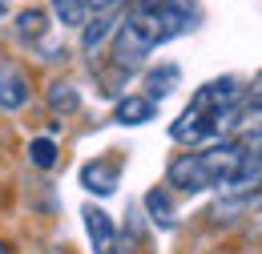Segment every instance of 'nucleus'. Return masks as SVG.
<instances>
[{
	"mask_svg": "<svg viewBox=\"0 0 262 254\" xmlns=\"http://www.w3.org/2000/svg\"><path fill=\"white\" fill-rule=\"evenodd\" d=\"M246 161V150L242 141H214L206 150H194V154H182V158L169 165V186L178 190H214V186H226L230 178L242 170Z\"/></svg>",
	"mask_w": 262,
	"mask_h": 254,
	"instance_id": "nucleus-1",
	"label": "nucleus"
},
{
	"mask_svg": "<svg viewBox=\"0 0 262 254\" xmlns=\"http://www.w3.org/2000/svg\"><path fill=\"white\" fill-rule=\"evenodd\" d=\"M113 32H117V40H113L117 65H141L145 57H149V53H154V45L145 40V32L137 29V25H133L129 16H125V20H121V25H117Z\"/></svg>",
	"mask_w": 262,
	"mask_h": 254,
	"instance_id": "nucleus-2",
	"label": "nucleus"
},
{
	"mask_svg": "<svg viewBox=\"0 0 262 254\" xmlns=\"http://www.w3.org/2000/svg\"><path fill=\"white\" fill-rule=\"evenodd\" d=\"M29 73L16 65H0V109L16 113L20 105H29Z\"/></svg>",
	"mask_w": 262,
	"mask_h": 254,
	"instance_id": "nucleus-3",
	"label": "nucleus"
},
{
	"mask_svg": "<svg viewBox=\"0 0 262 254\" xmlns=\"http://www.w3.org/2000/svg\"><path fill=\"white\" fill-rule=\"evenodd\" d=\"M85 230H89V238H93V250L97 254H117V230L109 222V214L105 210H85Z\"/></svg>",
	"mask_w": 262,
	"mask_h": 254,
	"instance_id": "nucleus-4",
	"label": "nucleus"
},
{
	"mask_svg": "<svg viewBox=\"0 0 262 254\" xmlns=\"http://www.w3.org/2000/svg\"><path fill=\"white\" fill-rule=\"evenodd\" d=\"M154 113H158L154 97H121L117 101V121L121 125H145V121H154Z\"/></svg>",
	"mask_w": 262,
	"mask_h": 254,
	"instance_id": "nucleus-5",
	"label": "nucleus"
},
{
	"mask_svg": "<svg viewBox=\"0 0 262 254\" xmlns=\"http://www.w3.org/2000/svg\"><path fill=\"white\" fill-rule=\"evenodd\" d=\"M85 186L97 194H113V186H117V165H109V161H93V165H85Z\"/></svg>",
	"mask_w": 262,
	"mask_h": 254,
	"instance_id": "nucleus-6",
	"label": "nucleus"
},
{
	"mask_svg": "<svg viewBox=\"0 0 262 254\" xmlns=\"http://www.w3.org/2000/svg\"><path fill=\"white\" fill-rule=\"evenodd\" d=\"M53 8L61 16V25H73V29L89 25V0H53Z\"/></svg>",
	"mask_w": 262,
	"mask_h": 254,
	"instance_id": "nucleus-7",
	"label": "nucleus"
},
{
	"mask_svg": "<svg viewBox=\"0 0 262 254\" xmlns=\"http://www.w3.org/2000/svg\"><path fill=\"white\" fill-rule=\"evenodd\" d=\"M29 161L36 170H53L57 165V141L53 137H33L29 141Z\"/></svg>",
	"mask_w": 262,
	"mask_h": 254,
	"instance_id": "nucleus-8",
	"label": "nucleus"
},
{
	"mask_svg": "<svg viewBox=\"0 0 262 254\" xmlns=\"http://www.w3.org/2000/svg\"><path fill=\"white\" fill-rule=\"evenodd\" d=\"M113 29H117V20H113L109 12L93 16V25H85V40H81V45H85V53H93V49H97V45H101V40H105Z\"/></svg>",
	"mask_w": 262,
	"mask_h": 254,
	"instance_id": "nucleus-9",
	"label": "nucleus"
},
{
	"mask_svg": "<svg viewBox=\"0 0 262 254\" xmlns=\"http://www.w3.org/2000/svg\"><path fill=\"white\" fill-rule=\"evenodd\" d=\"M49 105H53V113H73V109H77V89L57 81V85L49 89Z\"/></svg>",
	"mask_w": 262,
	"mask_h": 254,
	"instance_id": "nucleus-10",
	"label": "nucleus"
},
{
	"mask_svg": "<svg viewBox=\"0 0 262 254\" xmlns=\"http://www.w3.org/2000/svg\"><path fill=\"white\" fill-rule=\"evenodd\" d=\"M20 36L25 40H40L45 36V12L40 8H25L20 12Z\"/></svg>",
	"mask_w": 262,
	"mask_h": 254,
	"instance_id": "nucleus-11",
	"label": "nucleus"
},
{
	"mask_svg": "<svg viewBox=\"0 0 262 254\" xmlns=\"http://www.w3.org/2000/svg\"><path fill=\"white\" fill-rule=\"evenodd\" d=\"M145 206H149V214H154V218H162V222H169V214H173L165 190H149V194H145Z\"/></svg>",
	"mask_w": 262,
	"mask_h": 254,
	"instance_id": "nucleus-12",
	"label": "nucleus"
},
{
	"mask_svg": "<svg viewBox=\"0 0 262 254\" xmlns=\"http://www.w3.org/2000/svg\"><path fill=\"white\" fill-rule=\"evenodd\" d=\"M242 150H246V158H258L262 161V129H254V133L242 137Z\"/></svg>",
	"mask_w": 262,
	"mask_h": 254,
	"instance_id": "nucleus-13",
	"label": "nucleus"
},
{
	"mask_svg": "<svg viewBox=\"0 0 262 254\" xmlns=\"http://www.w3.org/2000/svg\"><path fill=\"white\" fill-rule=\"evenodd\" d=\"M137 8H154V4H162V0H133Z\"/></svg>",
	"mask_w": 262,
	"mask_h": 254,
	"instance_id": "nucleus-14",
	"label": "nucleus"
},
{
	"mask_svg": "<svg viewBox=\"0 0 262 254\" xmlns=\"http://www.w3.org/2000/svg\"><path fill=\"white\" fill-rule=\"evenodd\" d=\"M0 254H12V250H8V242H0Z\"/></svg>",
	"mask_w": 262,
	"mask_h": 254,
	"instance_id": "nucleus-15",
	"label": "nucleus"
},
{
	"mask_svg": "<svg viewBox=\"0 0 262 254\" xmlns=\"http://www.w3.org/2000/svg\"><path fill=\"white\" fill-rule=\"evenodd\" d=\"M4 8H8V0H0V16H4Z\"/></svg>",
	"mask_w": 262,
	"mask_h": 254,
	"instance_id": "nucleus-16",
	"label": "nucleus"
}]
</instances>
